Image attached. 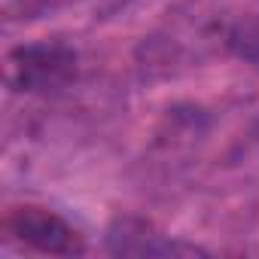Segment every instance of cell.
<instances>
[{"instance_id": "cell-1", "label": "cell", "mask_w": 259, "mask_h": 259, "mask_svg": "<svg viewBox=\"0 0 259 259\" xmlns=\"http://www.w3.org/2000/svg\"><path fill=\"white\" fill-rule=\"evenodd\" d=\"M76 70V55L64 46H19L7 55V85L13 92H46L64 85Z\"/></svg>"}, {"instance_id": "cell-2", "label": "cell", "mask_w": 259, "mask_h": 259, "mask_svg": "<svg viewBox=\"0 0 259 259\" xmlns=\"http://www.w3.org/2000/svg\"><path fill=\"white\" fill-rule=\"evenodd\" d=\"M4 229L22 241V244H31L43 253H58V256H76V253H85V244L82 238L61 220L55 217L52 210L46 207H34V204H25V207H13L4 220Z\"/></svg>"}, {"instance_id": "cell-3", "label": "cell", "mask_w": 259, "mask_h": 259, "mask_svg": "<svg viewBox=\"0 0 259 259\" xmlns=\"http://www.w3.org/2000/svg\"><path fill=\"white\" fill-rule=\"evenodd\" d=\"M110 241H113L116 253H138V256H144V253H192V247H180L174 241H162L159 235L147 238L144 226H138V232H132L128 223L122 226V235H110Z\"/></svg>"}]
</instances>
